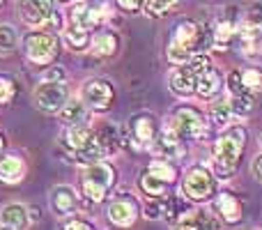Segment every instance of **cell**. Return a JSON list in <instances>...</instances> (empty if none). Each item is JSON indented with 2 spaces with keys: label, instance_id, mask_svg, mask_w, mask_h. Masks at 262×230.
I'll list each match as a JSON object with an SVG mask.
<instances>
[{
  "label": "cell",
  "instance_id": "6da1fadb",
  "mask_svg": "<svg viewBox=\"0 0 262 230\" xmlns=\"http://www.w3.org/2000/svg\"><path fill=\"white\" fill-rule=\"evenodd\" d=\"M246 148V129L232 127L214 145V175L230 177L239 166V159Z\"/></svg>",
  "mask_w": 262,
  "mask_h": 230
},
{
  "label": "cell",
  "instance_id": "7a4b0ae2",
  "mask_svg": "<svg viewBox=\"0 0 262 230\" xmlns=\"http://www.w3.org/2000/svg\"><path fill=\"white\" fill-rule=\"evenodd\" d=\"M212 67L209 58L205 53H195L189 58V62L177 65L170 74V90L180 97H189L195 95V88H198V78L203 76L207 69Z\"/></svg>",
  "mask_w": 262,
  "mask_h": 230
},
{
  "label": "cell",
  "instance_id": "3957f363",
  "mask_svg": "<svg viewBox=\"0 0 262 230\" xmlns=\"http://www.w3.org/2000/svg\"><path fill=\"white\" fill-rule=\"evenodd\" d=\"M115 184V168L106 161H95L83 171L81 175V189L83 196L92 203H101Z\"/></svg>",
  "mask_w": 262,
  "mask_h": 230
},
{
  "label": "cell",
  "instance_id": "277c9868",
  "mask_svg": "<svg viewBox=\"0 0 262 230\" xmlns=\"http://www.w3.org/2000/svg\"><path fill=\"white\" fill-rule=\"evenodd\" d=\"M23 49H26V55L32 65H51L55 58H58V51H60V41L55 35L44 30H32L30 35L23 39Z\"/></svg>",
  "mask_w": 262,
  "mask_h": 230
},
{
  "label": "cell",
  "instance_id": "5b68a950",
  "mask_svg": "<svg viewBox=\"0 0 262 230\" xmlns=\"http://www.w3.org/2000/svg\"><path fill=\"white\" fill-rule=\"evenodd\" d=\"M182 191L186 194V198H189V200L205 203V200H209L214 194H216V180H214L212 173L205 171L203 166H193L184 175Z\"/></svg>",
  "mask_w": 262,
  "mask_h": 230
},
{
  "label": "cell",
  "instance_id": "8992f818",
  "mask_svg": "<svg viewBox=\"0 0 262 230\" xmlns=\"http://www.w3.org/2000/svg\"><path fill=\"white\" fill-rule=\"evenodd\" d=\"M168 127L180 138H200L205 134V117L193 106H177L168 120Z\"/></svg>",
  "mask_w": 262,
  "mask_h": 230
},
{
  "label": "cell",
  "instance_id": "52a82bcc",
  "mask_svg": "<svg viewBox=\"0 0 262 230\" xmlns=\"http://www.w3.org/2000/svg\"><path fill=\"white\" fill-rule=\"evenodd\" d=\"M69 99V88L64 81H41L35 88V106L41 113H60Z\"/></svg>",
  "mask_w": 262,
  "mask_h": 230
},
{
  "label": "cell",
  "instance_id": "ba28073f",
  "mask_svg": "<svg viewBox=\"0 0 262 230\" xmlns=\"http://www.w3.org/2000/svg\"><path fill=\"white\" fill-rule=\"evenodd\" d=\"M55 12L58 9L53 0H18L21 21L30 28H49Z\"/></svg>",
  "mask_w": 262,
  "mask_h": 230
},
{
  "label": "cell",
  "instance_id": "9c48e42d",
  "mask_svg": "<svg viewBox=\"0 0 262 230\" xmlns=\"http://www.w3.org/2000/svg\"><path fill=\"white\" fill-rule=\"evenodd\" d=\"M113 99H115V90L111 86V81H106V78H92V81H88L83 86V101L92 111L111 109Z\"/></svg>",
  "mask_w": 262,
  "mask_h": 230
},
{
  "label": "cell",
  "instance_id": "30bf717a",
  "mask_svg": "<svg viewBox=\"0 0 262 230\" xmlns=\"http://www.w3.org/2000/svg\"><path fill=\"white\" fill-rule=\"evenodd\" d=\"M138 203L131 196H118V198L111 200L108 205V221L118 228H131L138 219Z\"/></svg>",
  "mask_w": 262,
  "mask_h": 230
},
{
  "label": "cell",
  "instance_id": "8fae6325",
  "mask_svg": "<svg viewBox=\"0 0 262 230\" xmlns=\"http://www.w3.org/2000/svg\"><path fill=\"white\" fill-rule=\"evenodd\" d=\"M159 134V127H157V120L154 115L149 113H136L129 122V136L131 140L136 143V148H147V145L154 143Z\"/></svg>",
  "mask_w": 262,
  "mask_h": 230
},
{
  "label": "cell",
  "instance_id": "7c38bea8",
  "mask_svg": "<svg viewBox=\"0 0 262 230\" xmlns=\"http://www.w3.org/2000/svg\"><path fill=\"white\" fill-rule=\"evenodd\" d=\"M239 35L244 39V46L258 44L262 39V3H253L239 21Z\"/></svg>",
  "mask_w": 262,
  "mask_h": 230
},
{
  "label": "cell",
  "instance_id": "4fadbf2b",
  "mask_svg": "<svg viewBox=\"0 0 262 230\" xmlns=\"http://www.w3.org/2000/svg\"><path fill=\"white\" fill-rule=\"evenodd\" d=\"M51 210L58 217H72L78 210V194L67 184H58L51 191Z\"/></svg>",
  "mask_w": 262,
  "mask_h": 230
},
{
  "label": "cell",
  "instance_id": "5bb4252c",
  "mask_svg": "<svg viewBox=\"0 0 262 230\" xmlns=\"http://www.w3.org/2000/svg\"><path fill=\"white\" fill-rule=\"evenodd\" d=\"M0 223L12 230H28L30 228V210L26 205L9 203L0 210Z\"/></svg>",
  "mask_w": 262,
  "mask_h": 230
},
{
  "label": "cell",
  "instance_id": "9a60e30c",
  "mask_svg": "<svg viewBox=\"0 0 262 230\" xmlns=\"http://www.w3.org/2000/svg\"><path fill=\"white\" fill-rule=\"evenodd\" d=\"M101 21V9L90 7L88 3H74V7L69 9V23L72 26H81L85 30L97 28Z\"/></svg>",
  "mask_w": 262,
  "mask_h": 230
},
{
  "label": "cell",
  "instance_id": "2e32d148",
  "mask_svg": "<svg viewBox=\"0 0 262 230\" xmlns=\"http://www.w3.org/2000/svg\"><path fill=\"white\" fill-rule=\"evenodd\" d=\"M214 210L219 212V217L223 219L226 223H239L242 217H244V212H242V203L239 198H235L232 194H221L216 198V203H214Z\"/></svg>",
  "mask_w": 262,
  "mask_h": 230
},
{
  "label": "cell",
  "instance_id": "e0dca14e",
  "mask_svg": "<svg viewBox=\"0 0 262 230\" xmlns=\"http://www.w3.org/2000/svg\"><path fill=\"white\" fill-rule=\"evenodd\" d=\"M23 175H26V163H23L21 157L7 154V157L0 159V182L16 184V182L23 180Z\"/></svg>",
  "mask_w": 262,
  "mask_h": 230
},
{
  "label": "cell",
  "instance_id": "ac0fdd59",
  "mask_svg": "<svg viewBox=\"0 0 262 230\" xmlns=\"http://www.w3.org/2000/svg\"><path fill=\"white\" fill-rule=\"evenodd\" d=\"M88 120V106L83 99H67V104L60 111V124L78 127Z\"/></svg>",
  "mask_w": 262,
  "mask_h": 230
},
{
  "label": "cell",
  "instance_id": "d6986e66",
  "mask_svg": "<svg viewBox=\"0 0 262 230\" xmlns=\"http://www.w3.org/2000/svg\"><path fill=\"white\" fill-rule=\"evenodd\" d=\"M90 46L97 58H111V55L118 51V35H115L113 30H101L95 35Z\"/></svg>",
  "mask_w": 262,
  "mask_h": 230
},
{
  "label": "cell",
  "instance_id": "ffe728a7",
  "mask_svg": "<svg viewBox=\"0 0 262 230\" xmlns=\"http://www.w3.org/2000/svg\"><path fill=\"white\" fill-rule=\"evenodd\" d=\"M235 117L237 115H235V109H232L230 99L216 101V104H212V109H209V122H212V127H216V129L230 127Z\"/></svg>",
  "mask_w": 262,
  "mask_h": 230
},
{
  "label": "cell",
  "instance_id": "44dd1931",
  "mask_svg": "<svg viewBox=\"0 0 262 230\" xmlns=\"http://www.w3.org/2000/svg\"><path fill=\"white\" fill-rule=\"evenodd\" d=\"M221 74L216 72L214 67H209L207 72L203 74V76L198 78V88H195V92H198L203 99H212V97L219 95V90H221Z\"/></svg>",
  "mask_w": 262,
  "mask_h": 230
},
{
  "label": "cell",
  "instance_id": "7402d4cb",
  "mask_svg": "<svg viewBox=\"0 0 262 230\" xmlns=\"http://www.w3.org/2000/svg\"><path fill=\"white\" fill-rule=\"evenodd\" d=\"M62 39H64V44H67L72 51H85L88 46H90V30H85V28H81V26H72V23H69V26L64 28Z\"/></svg>",
  "mask_w": 262,
  "mask_h": 230
},
{
  "label": "cell",
  "instance_id": "603a6c76",
  "mask_svg": "<svg viewBox=\"0 0 262 230\" xmlns=\"http://www.w3.org/2000/svg\"><path fill=\"white\" fill-rule=\"evenodd\" d=\"M140 189H143L149 198H161V196H166L168 182H163L161 177H157L154 173L145 171L143 177H140Z\"/></svg>",
  "mask_w": 262,
  "mask_h": 230
},
{
  "label": "cell",
  "instance_id": "cb8c5ba5",
  "mask_svg": "<svg viewBox=\"0 0 262 230\" xmlns=\"http://www.w3.org/2000/svg\"><path fill=\"white\" fill-rule=\"evenodd\" d=\"M186 223H191V226H195L198 230H221V221H219L216 214L207 212V210H200V212L191 214V217L184 219Z\"/></svg>",
  "mask_w": 262,
  "mask_h": 230
},
{
  "label": "cell",
  "instance_id": "d4e9b609",
  "mask_svg": "<svg viewBox=\"0 0 262 230\" xmlns=\"http://www.w3.org/2000/svg\"><path fill=\"white\" fill-rule=\"evenodd\" d=\"M18 46V32L14 26H0V58H7Z\"/></svg>",
  "mask_w": 262,
  "mask_h": 230
},
{
  "label": "cell",
  "instance_id": "484cf974",
  "mask_svg": "<svg viewBox=\"0 0 262 230\" xmlns=\"http://www.w3.org/2000/svg\"><path fill=\"white\" fill-rule=\"evenodd\" d=\"M95 136H97V140L101 143V148L106 150V154L113 152V150L118 148V143H120V138H118V129H115L113 124H101L99 129L95 131Z\"/></svg>",
  "mask_w": 262,
  "mask_h": 230
},
{
  "label": "cell",
  "instance_id": "4316f807",
  "mask_svg": "<svg viewBox=\"0 0 262 230\" xmlns=\"http://www.w3.org/2000/svg\"><path fill=\"white\" fill-rule=\"evenodd\" d=\"M230 104H232V109H235V115H237V117H242V115H249L251 111H253V106H255L253 92H251V90L237 92V95H232Z\"/></svg>",
  "mask_w": 262,
  "mask_h": 230
},
{
  "label": "cell",
  "instance_id": "83f0119b",
  "mask_svg": "<svg viewBox=\"0 0 262 230\" xmlns=\"http://www.w3.org/2000/svg\"><path fill=\"white\" fill-rule=\"evenodd\" d=\"M147 171L149 173H154V175L157 177H161L163 182H168V184H170L172 180H175V166H172L170 161H166V159H157V161H152L147 166Z\"/></svg>",
  "mask_w": 262,
  "mask_h": 230
},
{
  "label": "cell",
  "instance_id": "f1b7e54d",
  "mask_svg": "<svg viewBox=\"0 0 262 230\" xmlns=\"http://www.w3.org/2000/svg\"><path fill=\"white\" fill-rule=\"evenodd\" d=\"M242 83L246 90L260 92L262 90V69L260 67H246L242 69Z\"/></svg>",
  "mask_w": 262,
  "mask_h": 230
},
{
  "label": "cell",
  "instance_id": "f546056e",
  "mask_svg": "<svg viewBox=\"0 0 262 230\" xmlns=\"http://www.w3.org/2000/svg\"><path fill=\"white\" fill-rule=\"evenodd\" d=\"M177 5V0H145V12H147V16H163V14L168 12V9H172Z\"/></svg>",
  "mask_w": 262,
  "mask_h": 230
},
{
  "label": "cell",
  "instance_id": "4dcf8cb0",
  "mask_svg": "<svg viewBox=\"0 0 262 230\" xmlns=\"http://www.w3.org/2000/svg\"><path fill=\"white\" fill-rule=\"evenodd\" d=\"M16 97V81L12 76H0V104H9Z\"/></svg>",
  "mask_w": 262,
  "mask_h": 230
},
{
  "label": "cell",
  "instance_id": "1f68e13d",
  "mask_svg": "<svg viewBox=\"0 0 262 230\" xmlns=\"http://www.w3.org/2000/svg\"><path fill=\"white\" fill-rule=\"evenodd\" d=\"M228 88H230L232 95H237V92H244V83H242V72H230L228 74Z\"/></svg>",
  "mask_w": 262,
  "mask_h": 230
},
{
  "label": "cell",
  "instance_id": "d6a6232c",
  "mask_svg": "<svg viewBox=\"0 0 262 230\" xmlns=\"http://www.w3.org/2000/svg\"><path fill=\"white\" fill-rule=\"evenodd\" d=\"M62 230H92V226L85 221V219H67V221L62 223Z\"/></svg>",
  "mask_w": 262,
  "mask_h": 230
},
{
  "label": "cell",
  "instance_id": "836d02e7",
  "mask_svg": "<svg viewBox=\"0 0 262 230\" xmlns=\"http://www.w3.org/2000/svg\"><path fill=\"white\" fill-rule=\"evenodd\" d=\"M41 81H64V72L60 67H49L41 74Z\"/></svg>",
  "mask_w": 262,
  "mask_h": 230
},
{
  "label": "cell",
  "instance_id": "e575fe53",
  "mask_svg": "<svg viewBox=\"0 0 262 230\" xmlns=\"http://www.w3.org/2000/svg\"><path fill=\"white\" fill-rule=\"evenodd\" d=\"M118 5L124 9V12H138L145 5V0H118Z\"/></svg>",
  "mask_w": 262,
  "mask_h": 230
},
{
  "label": "cell",
  "instance_id": "d590c367",
  "mask_svg": "<svg viewBox=\"0 0 262 230\" xmlns=\"http://www.w3.org/2000/svg\"><path fill=\"white\" fill-rule=\"evenodd\" d=\"M147 217H149V219L163 217V203H149V205H147Z\"/></svg>",
  "mask_w": 262,
  "mask_h": 230
},
{
  "label": "cell",
  "instance_id": "8d00e7d4",
  "mask_svg": "<svg viewBox=\"0 0 262 230\" xmlns=\"http://www.w3.org/2000/svg\"><path fill=\"white\" fill-rule=\"evenodd\" d=\"M83 3H88L90 7H95V9H101V7H104L106 0H83Z\"/></svg>",
  "mask_w": 262,
  "mask_h": 230
},
{
  "label": "cell",
  "instance_id": "74e56055",
  "mask_svg": "<svg viewBox=\"0 0 262 230\" xmlns=\"http://www.w3.org/2000/svg\"><path fill=\"white\" fill-rule=\"evenodd\" d=\"M255 175H258L260 180H262V154H260L258 159H255Z\"/></svg>",
  "mask_w": 262,
  "mask_h": 230
},
{
  "label": "cell",
  "instance_id": "f35d334b",
  "mask_svg": "<svg viewBox=\"0 0 262 230\" xmlns=\"http://www.w3.org/2000/svg\"><path fill=\"white\" fill-rule=\"evenodd\" d=\"M175 230H198V228H195V226H191V223H186V221H182V223H180V226H177Z\"/></svg>",
  "mask_w": 262,
  "mask_h": 230
},
{
  "label": "cell",
  "instance_id": "ab89813d",
  "mask_svg": "<svg viewBox=\"0 0 262 230\" xmlns=\"http://www.w3.org/2000/svg\"><path fill=\"white\" fill-rule=\"evenodd\" d=\"M3 150H5V138H3V134H0V157H3Z\"/></svg>",
  "mask_w": 262,
  "mask_h": 230
},
{
  "label": "cell",
  "instance_id": "60d3db41",
  "mask_svg": "<svg viewBox=\"0 0 262 230\" xmlns=\"http://www.w3.org/2000/svg\"><path fill=\"white\" fill-rule=\"evenodd\" d=\"M62 5H74V3H78V0H60Z\"/></svg>",
  "mask_w": 262,
  "mask_h": 230
},
{
  "label": "cell",
  "instance_id": "b9f144b4",
  "mask_svg": "<svg viewBox=\"0 0 262 230\" xmlns=\"http://www.w3.org/2000/svg\"><path fill=\"white\" fill-rule=\"evenodd\" d=\"M0 230H12V228H7V226H3V223H0Z\"/></svg>",
  "mask_w": 262,
  "mask_h": 230
},
{
  "label": "cell",
  "instance_id": "7bdbcfd3",
  "mask_svg": "<svg viewBox=\"0 0 262 230\" xmlns=\"http://www.w3.org/2000/svg\"><path fill=\"white\" fill-rule=\"evenodd\" d=\"M3 3H5V0H0V5H3Z\"/></svg>",
  "mask_w": 262,
  "mask_h": 230
},
{
  "label": "cell",
  "instance_id": "ee69618b",
  "mask_svg": "<svg viewBox=\"0 0 262 230\" xmlns=\"http://www.w3.org/2000/svg\"><path fill=\"white\" fill-rule=\"evenodd\" d=\"M260 143H262V138H260Z\"/></svg>",
  "mask_w": 262,
  "mask_h": 230
}]
</instances>
